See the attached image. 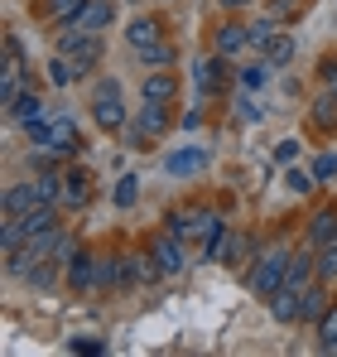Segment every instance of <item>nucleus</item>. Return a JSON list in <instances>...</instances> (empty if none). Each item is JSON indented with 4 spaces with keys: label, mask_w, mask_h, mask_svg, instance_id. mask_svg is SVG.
Segmentation results:
<instances>
[{
    "label": "nucleus",
    "mask_w": 337,
    "mask_h": 357,
    "mask_svg": "<svg viewBox=\"0 0 337 357\" xmlns=\"http://www.w3.org/2000/svg\"><path fill=\"white\" fill-rule=\"evenodd\" d=\"M289 246L284 241H275V246H265L260 256H256V271L246 275V285H251V295L256 299H275L284 290V275H289Z\"/></svg>",
    "instance_id": "1"
},
{
    "label": "nucleus",
    "mask_w": 337,
    "mask_h": 357,
    "mask_svg": "<svg viewBox=\"0 0 337 357\" xmlns=\"http://www.w3.org/2000/svg\"><path fill=\"white\" fill-rule=\"evenodd\" d=\"M24 135H29V145L44 150V155H72V150H77V121H72V112H54L49 121H39V126L24 130Z\"/></svg>",
    "instance_id": "2"
},
{
    "label": "nucleus",
    "mask_w": 337,
    "mask_h": 357,
    "mask_svg": "<svg viewBox=\"0 0 337 357\" xmlns=\"http://www.w3.org/2000/svg\"><path fill=\"white\" fill-rule=\"evenodd\" d=\"M87 107H92V121H97L102 130H125V121H130L116 77H97V82H92V102H87Z\"/></svg>",
    "instance_id": "3"
},
{
    "label": "nucleus",
    "mask_w": 337,
    "mask_h": 357,
    "mask_svg": "<svg viewBox=\"0 0 337 357\" xmlns=\"http://www.w3.org/2000/svg\"><path fill=\"white\" fill-rule=\"evenodd\" d=\"M54 54H68V59L82 68V77L102 63V34H87V29H72V24H63L54 39Z\"/></svg>",
    "instance_id": "4"
},
{
    "label": "nucleus",
    "mask_w": 337,
    "mask_h": 357,
    "mask_svg": "<svg viewBox=\"0 0 337 357\" xmlns=\"http://www.w3.org/2000/svg\"><path fill=\"white\" fill-rule=\"evenodd\" d=\"M150 251H155V261H159V271H164V275H183V271H188V241L173 237L168 227L150 241Z\"/></svg>",
    "instance_id": "5"
},
{
    "label": "nucleus",
    "mask_w": 337,
    "mask_h": 357,
    "mask_svg": "<svg viewBox=\"0 0 337 357\" xmlns=\"http://www.w3.org/2000/svg\"><path fill=\"white\" fill-rule=\"evenodd\" d=\"M49 116H54V107H49L34 87H24V92H19V102L5 112V121H10V126H24V130H34L39 121H49Z\"/></svg>",
    "instance_id": "6"
},
{
    "label": "nucleus",
    "mask_w": 337,
    "mask_h": 357,
    "mask_svg": "<svg viewBox=\"0 0 337 357\" xmlns=\"http://www.w3.org/2000/svg\"><path fill=\"white\" fill-rule=\"evenodd\" d=\"M120 271H125V285L120 290H135V285H155L164 271H159V261H155V251H130V256H120Z\"/></svg>",
    "instance_id": "7"
},
{
    "label": "nucleus",
    "mask_w": 337,
    "mask_h": 357,
    "mask_svg": "<svg viewBox=\"0 0 337 357\" xmlns=\"http://www.w3.org/2000/svg\"><path fill=\"white\" fill-rule=\"evenodd\" d=\"M116 20V0H87L72 20H63V24H72V29H87V34H102V29H111Z\"/></svg>",
    "instance_id": "8"
},
{
    "label": "nucleus",
    "mask_w": 337,
    "mask_h": 357,
    "mask_svg": "<svg viewBox=\"0 0 337 357\" xmlns=\"http://www.w3.org/2000/svg\"><path fill=\"white\" fill-rule=\"evenodd\" d=\"M222 82H226V59H222V54L193 63V87H198V97H217Z\"/></svg>",
    "instance_id": "9"
},
{
    "label": "nucleus",
    "mask_w": 337,
    "mask_h": 357,
    "mask_svg": "<svg viewBox=\"0 0 337 357\" xmlns=\"http://www.w3.org/2000/svg\"><path fill=\"white\" fill-rule=\"evenodd\" d=\"M140 102H159V107H173L178 102V77L159 68V73H145V82H140Z\"/></svg>",
    "instance_id": "10"
},
{
    "label": "nucleus",
    "mask_w": 337,
    "mask_h": 357,
    "mask_svg": "<svg viewBox=\"0 0 337 357\" xmlns=\"http://www.w3.org/2000/svg\"><path fill=\"white\" fill-rule=\"evenodd\" d=\"M246 49H251V24L226 20L222 29L212 34V54H222V59H236V54H246Z\"/></svg>",
    "instance_id": "11"
},
{
    "label": "nucleus",
    "mask_w": 337,
    "mask_h": 357,
    "mask_svg": "<svg viewBox=\"0 0 337 357\" xmlns=\"http://www.w3.org/2000/svg\"><path fill=\"white\" fill-rule=\"evenodd\" d=\"M159 39H164V24H159L155 15H135V20L125 24V44H130V54H135V49L159 44Z\"/></svg>",
    "instance_id": "12"
},
{
    "label": "nucleus",
    "mask_w": 337,
    "mask_h": 357,
    "mask_svg": "<svg viewBox=\"0 0 337 357\" xmlns=\"http://www.w3.org/2000/svg\"><path fill=\"white\" fill-rule=\"evenodd\" d=\"M97 261H102V256L77 251V256L68 261V285H72V290H82V295H87V290H97Z\"/></svg>",
    "instance_id": "13"
},
{
    "label": "nucleus",
    "mask_w": 337,
    "mask_h": 357,
    "mask_svg": "<svg viewBox=\"0 0 337 357\" xmlns=\"http://www.w3.org/2000/svg\"><path fill=\"white\" fill-rule=\"evenodd\" d=\"M328 290H333V285H323V280H313V285L304 290V299H299V324H318V319H323V309L333 304Z\"/></svg>",
    "instance_id": "14"
},
{
    "label": "nucleus",
    "mask_w": 337,
    "mask_h": 357,
    "mask_svg": "<svg viewBox=\"0 0 337 357\" xmlns=\"http://www.w3.org/2000/svg\"><path fill=\"white\" fill-rule=\"evenodd\" d=\"M164 169L173 178H183V174H198V169H207V150H198V145H188V150H173L164 160Z\"/></svg>",
    "instance_id": "15"
},
{
    "label": "nucleus",
    "mask_w": 337,
    "mask_h": 357,
    "mask_svg": "<svg viewBox=\"0 0 337 357\" xmlns=\"http://www.w3.org/2000/svg\"><path fill=\"white\" fill-rule=\"evenodd\" d=\"M87 203H92V178L82 174V169H77V174H63V208L82 213Z\"/></svg>",
    "instance_id": "16"
},
{
    "label": "nucleus",
    "mask_w": 337,
    "mask_h": 357,
    "mask_svg": "<svg viewBox=\"0 0 337 357\" xmlns=\"http://www.w3.org/2000/svg\"><path fill=\"white\" fill-rule=\"evenodd\" d=\"M337 241V208H318L313 213V222H308V246H333Z\"/></svg>",
    "instance_id": "17"
},
{
    "label": "nucleus",
    "mask_w": 337,
    "mask_h": 357,
    "mask_svg": "<svg viewBox=\"0 0 337 357\" xmlns=\"http://www.w3.org/2000/svg\"><path fill=\"white\" fill-rule=\"evenodd\" d=\"M135 121H140V130H145L150 140H164V135H168V126H173V116H168V107H159V102H145Z\"/></svg>",
    "instance_id": "18"
},
{
    "label": "nucleus",
    "mask_w": 337,
    "mask_h": 357,
    "mask_svg": "<svg viewBox=\"0 0 337 357\" xmlns=\"http://www.w3.org/2000/svg\"><path fill=\"white\" fill-rule=\"evenodd\" d=\"M173 59H178V49L173 44H150V49H135V63L145 68V73H159V68H173Z\"/></svg>",
    "instance_id": "19"
},
{
    "label": "nucleus",
    "mask_w": 337,
    "mask_h": 357,
    "mask_svg": "<svg viewBox=\"0 0 337 357\" xmlns=\"http://www.w3.org/2000/svg\"><path fill=\"white\" fill-rule=\"evenodd\" d=\"M34 203H39L34 198V183H10L5 188V218H24Z\"/></svg>",
    "instance_id": "20"
},
{
    "label": "nucleus",
    "mask_w": 337,
    "mask_h": 357,
    "mask_svg": "<svg viewBox=\"0 0 337 357\" xmlns=\"http://www.w3.org/2000/svg\"><path fill=\"white\" fill-rule=\"evenodd\" d=\"M29 183H34V198H39V203H58V208H63V174H54V169H39Z\"/></svg>",
    "instance_id": "21"
},
{
    "label": "nucleus",
    "mask_w": 337,
    "mask_h": 357,
    "mask_svg": "<svg viewBox=\"0 0 337 357\" xmlns=\"http://www.w3.org/2000/svg\"><path fill=\"white\" fill-rule=\"evenodd\" d=\"M299 299H304V290H289V285H284L280 295L270 299V314H275L280 324H299Z\"/></svg>",
    "instance_id": "22"
},
{
    "label": "nucleus",
    "mask_w": 337,
    "mask_h": 357,
    "mask_svg": "<svg viewBox=\"0 0 337 357\" xmlns=\"http://www.w3.org/2000/svg\"><path fill=\"white\" fill-rule=\"evenodd\" d=\"M120 285H125L120 256H102V261H97V290H120Z\"/></svg>",
    "instance_id": "23"
},
{
    "label": "nucleus",
    "mask_w": 337,
    "mask_h": 357,
    "mask_svg": "<svg viewBox=\"0 0 337 357\" xmlns=\"http://www.w3.org/2000/svg\"><path fill=\"white\" fill-rule=\"evenodd\" d=\"M260 59L270 63V68H289V63H294V39H289V34H275V39L265 44Z\"/></svg>",
    "instance_id": "24"
},
{
    "label": "nucleus",
    "mask_w": 337,
    "mask_h": 357,
    "mask_svg": "<svg viewBox=\"0 0 337 357\" xmlns=\"http://www.w3.org/2000/svg\"><path fill=\"white\" fill-rule=\"evenodd\" d=\"M270 73H275V68H270V63L260 59V63H251V68H241L236 77H241V87H246V92H260V87L270 82Z\"/></svg>",
    "instance_id": "25"
},
{
    "label": "nucleus",
    "mask_w": 337,
    "mask_h": 357,
    "mask_svg": "<svg viewBox=\"0 0 337 357\" xmlns=\"http://www.w3.org/2000/svg\"><path fill=\"white\" fill-rule=\"evenodd\" d=\"M313 328H318V348L328 353V348H333V343H337V299H333V304H328V309H323V319H318Z\"/></svg>",
    "instance_id": "26"
},
{
    "label": "nucleus",
    "mask_w": 337,
    "mask_h": 357,
    "mask_svg": "<svg viewBox=\"0 0 337 357\" xmlns=\"http://www.w3.org/2000/svg\"><path fill=\"white\" fill-rule=\"evenodd\" d=\"M313 126H318V130H337V97L333 92L313 102Z\"/></svg>",
    "instance_id": "27"
},
{
    "label": "nucleus",
    "mask_w": 337,
    "mask_h": 357,
    "mask_svg": "<svg viewBox=\"0 0 337 357\" xmlns=\"http://www.w3.org/2000/svg\"><path fill=\"white\" fill-rule=\"evenodd\" d=\"M275 34H280V24H275V15H265V20H256V24H251V49H260V54H265V44H270Z\"/></svg>",
    "instance_id": "28"
},
{
    "label": "nucleus",
    "mask_w": 337,
    "mask_h": 357,
    "mask_svg": "<svg viewBox=\"0 0 337 357\" xmlns=\"http://www.w3.org/2000/svg\"><path fill=\"white\" fill-rule=\"evenodd\" d=\"M318 280H323V285H337V241L318 251Z\"/></svg>",
    "instance_id": "29"
},
{
    "label": "nucleus",
    "mask_w": 337,
    "mask_h": 357,
    "mask_svg": "<svg viewBox=\"0 0 337 357\" xmlns=\"http://www.w3.org/2000/svg\"><path fill=\"white\" fill-rule=\"evenodd\" d=\"M82 5H87V0H44V10H49V15H54L58 24H63V20H72V15H77V10H82Z\"/></svg>",
    "instance_id": "30"
},
{
    "label": "nucleus",
    "mask_w": 337,
    "mask_h": 357,
    "mask_svg": "<svg viewBox=\"0 0 337 357\" xmlns=\"http://www.w3.org/2000/svg\"><path fill=\"white\" fill-rule=\"evenodd\" d=\"M135 183H140V178H120V183H116V208H135V198H140V188H135Z\"/></svg>",
    "instance_id": "31"
},
{
    "label": "nucleus",
    "mask_w": 337,
    "mask_h": 357,
    "mask_svg": "<svg viewBox=\"0 0 337 357\" xmlns=\"http://www.w3.org/2000/svg\"><path fill=\"white\" fill-rule=\"evenodd\" d=\"M68 348H72V353H87V357H102V353H107V343H102V338H72Z\"/></svg>",
    "instance_id": "32"
},
{
    "label": "nucleus",
    "mask_w": 337,
    "mask_h": 357,
    "mask_svg": "<svg viewBox=\"0 0 337 357\" xmlns=\"http://www.w3.org/2000/svg\"><path fill=\"white\" fill-rule=\"evenodd\" d=\"M284 183H289L294 193H313V183H318V178H313V174H304V169H289V178H284Z\"/></svg>",
    "instance_id": "33"
},
{
    "label": "nucleus",
    "mask_w": 337,
    "mask_h": 357,
    "mask_svg": "<svg viewBox=\"0 0 337 357\" xmlns=\"http://www.w3.org/2000/svg\"><path fill=\"white\" fill-rule=\"evenodd\" d=\"M236 116L241 121H260V107H256L251 97H236Z\"/></svg>",
    "instance_id": "34"
},
{
    "label": "nucleus",
    "mask_w": 337,
    "mask_h": 357,
    "mask_svg": "<svg viewBox=\"0 0 337 357\" xmlns=\"http://www.w3.org/2000/svg\"><path fill=\"white\" fill-rule=\"evenodd\" d=\"M337 174V155H323L318 165H313V178H333Z\"/></svg>",
    "instance_id": "35"
},
{
    "label": "nucleus",
    "mask_w": 337,
    "mask_h": 357,
    "mask_svg": "<svg viewBox=\"0 0 337 357\" xmlns=\"http://www.w3.org/2000/svg\"><path fill=\"white\" fill-rule=\"evenodd\" d=\"M294 155H299V140H280V145H275V160H280V165H289Z\"/></svg>",
    "instance_id": "36"
},
{
    "label": "nucleus",
    "mask_w": 337,
    "mask_h": 357,
    "mask_svg": "<svg viewBox=\"0 0 337 357\" xmlns=\"http://www.w3.org/2000/svg\"><path fill=\"white\" fill-rule=\"evenodd\" d=\"M178 126H183V130H198V126H203V112H183Z\"/></svg>",
    "instance_id": "37"
},
{
    "label": "nucleus",
    "mask_w": 337,
    "mask_h": 357,
    "mask_svg": "<svg viewBox=\"0 0 337 357\" xmlns=\"http://www.w3.org/2000/svg\"><path fill=\"white\" fill-rule=\"evenodd\" d=\"M294 5H299V0H270V15H275V20H280V15H289V10H294Z\"/></svg>",
    "instance_id": "38"
},
{
    "label": "nucleus",
    "mask_w": 337,
    "mask_h": 357,
    "mask_svg": "<svg viewBox=\"0 0 337 357\" xmlns=\"http://www.w3.org/2000/svg\"><path fill=\"white\" fill-rule=\"evenodd\" d=\"M217 5H222V10H246L251 0H217Z\"/></svg>",
    "instance_id": "39"
},
{
    "label": "nucleus",
    "mask_w": 337,
    "mask_h": 357,
    "mask_svg": "<svg viewBox=\"0 0 337 357\" xmlns=\"http://www.w3.org/2000/svg\"><path fill=\"white\" fill-rule=\"evenodd\" d=\"M328 353H333V357H337V343H333V348H328Z\"/></svg>",
    "instance_id": "40"
},
{
    "label": "nucleus",
    "mask_w": 337,
    "mask_h": 357,
    "mask_svg": "<svg viewBox=\"0 0 337 357\" xmlns=\"http://www.w3.org/2000/svg\"><path fill=\"white\" fill-rule=\"evenodd\" d=\"M333 97H337V77H333Z\"/></svg>",
    "instance_id": "41"
}]
</instances>
